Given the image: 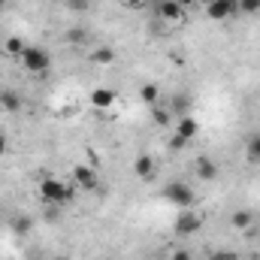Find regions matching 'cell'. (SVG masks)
<instances>
[{
    "label": "cell",
    "instance_id": "cell-24",
    "mask_svg": "<svg viewBox=\"0 0 260 260\" xmlns=\"http://www.w3.org/2000/svg\"><path fill=\"white\" fill-rule=\"evenodd\" d=\"M170 260H194V257H191V251L179 248V251H173V254H170Z\"/></svg>",
    "mask_w": 260,
    "mask_h": 260
},
{
    "label": "cell",
    "instance_id": "cell-20",
    "mask_svg": "<svg viewBox=\"0 0 260 260\" xmlns=\"http://www.w3.org/2000/svg\"><path fill=\"white\" fill-rule=\"evenodd\" d=\"M30 227H34V221H30L27 215H21V218H15V221H12V230H15L18 236H24V233H27Z\"/></svg>",
    "mask_w": 260,
    "mask_h": 260
},
{
    "label": "cell",
    "instance_id": "cell-8",
    "mask_svg": "<svg viewBox=\"0 0 260 260\" xmlns=\"http://www.w3.org/2000/svg\"><path fill=\"white\" fill-rule=\"evenodd\" d=\"M194 170H197V176H200L203 182H215V179H218V164H215L209 154H200V157H197Z\"/></svg>",
    "mask_w": 260,
    "mask_h": 260
},
{
    "label": "cell",
    "instance_id": "cell-16",
    "mask_svg": "<svg viewBox=\"0 0 260 260\" xmlns=\"http://www.w3.org/2000/svg\"><path fill=\"white\" fill-rule=\"evenodd\" d=\"M245 154H248V160L260 164V133H254V136L248 139V145H245Z\"/></svg>",
    "mask_w": 260,
    "mask_h": 260
},
{
    "label": "cell",
    "instance_id": "cell-1",
    "mask_svg": "<svg viewBox=\"0 0 260 260\" xmlns=\"http://www.w3.org/2000/svg\"><path fill=\"white\" fill-rule=\"evenodd\" d=\"M164 200L173 203V206H179V209H194L197 194L188 182H170V185L164 188Z\"/></svg>",
    "mask_w": 260,
    "mask_h": 260
},
{
    "label": "cell",
    "instance_id": "cell-7",
    "mask_svg": "<svg viewBox=\"0 0 260 260\" xmlns=\"http://www.w3.org/2000/svg\"><path fill=\"white\" fill-rule=\"evenodd\" d=\"M73 182H76L79 188H85V191H97L100 176H97V170H94V167L79 164V167H73Z\"/></svg>",
    "mask_w": 260,
    "mask_h": 260
},
{
    "label": "cell",
    "instance_id": "cell-19",
    "mask_svg": "<svg viewBox=\"0 0 260 260\" xmlns=\"http://www.w3.org/2000/svg\"><path fill=\"white\" fill-rule=\"evenodd\" d=\"M6 52H9L12 58H21V52H24V43H21L18 37H9V40H6Z\"/></svg>",
    "mask_w": 260,
    "mask_h": 260
},
{
    "label": "cell",
    "instance_id": "cell-14",
    "mask_svg": "<svg viewBox=\"0 0 260 260\" xmlns=\"http://www.w3.org/2000/svg\"><path fill=\"white\" fill-rule=\"evenodd\" d=\"M251 224H254V215L248 209H239V212L230 215V227H236V230H248Z\"/></svg>",
    "mask_w": 260,
    "mask_h": 260
},
{
    "label": "cell",
    "instance_id": "cell-31",
    "mask_svg": "<svg viewBox=\"0 0 260 260\" xmlns=\"http://www.w3.org/2000/svg\"><path fill=\"white\" fill-rule=\"evenodd\" d=\"M154 260H170V257H154Z\"/></svg>",
    "mask_w": 260,
    "mask_h": 260
},
{
    "label": "cell",
    "instance_id": "cell-6",
    "mask_svg": "<svg viewBox=\"0 0 260 260\" xmlns=\"http://www.w3.org/2000/svg\"><path fill=\"white\" fill-rule=\"evenodd\" d=\"M154 173H157L154 154H148V151L136 154V160H133V176H136V179H142V182H151V179H154Z\"/></svg>",
    "mask_w": 260,
    "mask_h": 260
},
{
    "label": "cell",
    "instance_id": "cell-18",
    "mask_svg": "<svg viewBox=\"0 0 260 260\" xmlns=\"http://www.w3.org/2000/svg\"><path fill=\"white\" fill-rule=\"evenodd\" d=\"M151 118H154V124L167 127V124H170V109H164V106H151Z\"/></svg>",
    "mask_w": 260,
    "mask_h": 260
},
{
    "label": "cell",
    "instance_id": "cell-13",
    "mask_svg": "<svg viewBox=\"0 0 260 260\" xmlns=\"http://www.w3.org/2000/svg\"><path fill=\"white\" fill-rule=\"evenodd\" d=\"M157 97H160V88H157L154 82H142V88H139V100H142L145 106H157Z\"/></svg>",
    "mask_w": 260,
    "mask_h": 260
},
{
    "label": "cell",
    "instance_id": "cell-21",
    "mask_svg": "<svg viewBox=\"0 0 260 260\" xmlns=\"http://www.w3.org/2000/svg\"><path fill=\"white\" fill-rule=\"evenodd\" d=\"M209 260H239V254L230 248H215V251H209Z\"/></svg>",
    "mask_w": 260,
    "mask_h": 260
},
{
    "label": "cell",
    "instance_id": "cell-27",
    "mask_svg": "<svg viewBox=\"0 0 260 260\" xmlns=\"http://www.w3.org/2000/svg\"><path fill=\"white\" fill-rule=\"evenodd\" d=\"M182 145H188V142H185L182 136H173V148H182Z\"/></svg>",
    "mask_w": 260,
    "mask_h": 260
},
{
    "label": "cell",
    "instance_id": "cell-32",
    "mask_svg": "<svg viewBox=\"0 0 260 260\" xmlns=\"http://www.w3.org/2000/svg\"><path fill=\"white\" fill-rule=\"evenodd\" d=\"M52 260H67V257H52Z\"/></svg>",
    "mask_w": 260,
    "mask_h": 260
},
{
    "label": "cell",
    "instance_id": "cell-3",
    "mask_svg": "<svg viewBox=\"0 0 260 260\" xmlns=\"http://www.w3.org/2000/svg\"><path fill=\"white\" fill-rule=\"evenodd\" d=\"M21 67L27 70V73H46L49 67H52V58H49V52L46 49H40V46H24V52H21Z\"/></svg>",
    "mask_w": 260,
    "mask_h": 260
},
{
    "label": "cell",
    "instance_id": "cell-2",
    "mask_svg": "<svg viewBox=\"0 0 260 260\" xmlns=\"http://www.w3.org/2000/svg\"><path fill=\"white\" fill-rule=\"evenodd\" d=\"M40 197L46 203H70V188L58 176H43L40 179Z\"/></svg>",
    "mask_w": 260,
    "mask_h": 260
},
{
    "label": "cell",
    "instance_id": "cell-12",
    "mask_svg": "<svg viewBox=\"0 0 260 260\" xmlns=\"http://www.w3.org/2000/svg\"><path fill=\"white\" fill-rule=\"evenodd\" d=\"M0 109L18 112V109H21V94H18V91H9V88H0Z\"/></svg>",
    "mask_w": 260,
    "mask_h": 260
},
{
    "label": "cell",
    "instance_id": "cell-9",
    "mask_svg": "<svg viewBox=\"0 0 260 260\" xmlns=\"http://www.w3.org/2000/svg\"><path fill=\"white\" fill-rule=\"evenodd\" d=\"M197 133H200V121H197L194 115H182V118L176 121V136H182L185 142L197 139Z\"/></svg>",
    "mask_w": 260,
    "mask_h": 260
},
{
    "label": "cell",
    "instance_id": "cell-5",
    "mask_svg": "<svg viewBox=\"0 0 260 260\" xmlns=\"http://www.w3.org/2000/svg\"><path fill=\"white\" fill-rule=\"evenodd\" d=\"M206 15L212 21H227V18L239 15V0H209L206 3Z\"/></svg>",
    "mask_w": 260,
    "mask_h": 260
},
{
    "label": "cell",
    "instance_id": "cell-28",
    "mask_svg": "<svg viewBox=\"0 0 260 260\" xmlns=\"http://www.w3.org/2000/svg\"><path fill=\"white\" fill-rule=\"evenodd\" d=\"M124 3H127L130 9H136V6H142V3H145V0H124Z\"/></svg>",
    "mask_w": 260,
    "mask_h": 260
},
{
    "label": "cell",
    "instance_id": "cell-26",
    "mask_svg": "<svg viewBox=\"0 0 260 260\" xmlns=\"http://www.w3.org/2000/svg\"><path fill=\"white\" fill-rule=\"evenodd\" d=\"M6 151H9V139H6V136H3V133H0V157H3V154H6Z\"/></svg>",
    "mask_w": 260,
    "mask_h": 260
},
{
    "label": "cell",
    "instance_id": "cell-15",
    "mask_svg": "<svg viewBox=\"0 0 260 260\" xmlns=\"http://www.w3.org/2000/svg\"><path fill=\"white\" fill-rule=\"evenodd\" d=\"M91 61L97 67H109L115 61V52H112V49H94V52H91Z\"/></svg>",
    "mask_w": 260,
    "mask_h": 260
},
{
    "label": "cell",
    "instance_id": "cell-23",
    "mask_svg": "<svg viewBox=\"0 0 260 260\" xmlns=\"http://www.w3.org/2000/svg\"><path fill=\"white\" fill-rule=\"evenodd\" d=\"M85 37H88V34H85V30H79V27H76V30H70V43H85Z\"/></svg>",
    "mask_w": 260,
    "mask_h": 260
},
{
    "label": "cell",
    "instance_id": "cell-25",
    "mask_svg": "<svg viewBox=\"0 0 260 260\" xmlns=\"http://www.w3.org/2000/svg\"><path fill=\"white\" fill-rule=\"evenodd\" d=\"M67 3H70V6H73L76 12H82V9H88V0H67Z\"/></svg>",
    "mask_w": 260,
    "mask_h": 260
},
{
    "label": "cell",
    "instance_id": "cell-29",
    "mask_svg": "<svg viewBox=\"0 0 260 260\" xmlns=\"http://www.w3.org/2000/svg\"><path fill=\"white\" fill-rule=\"evenodd\" d=\"M179 6H191V3H197V0H176Z\"/></svg>",
    "mask_w": 260,
    "mask_h": 260
},
{
    "label": "cell",
    "instance_id": "cell-11",
    "mask_svg": "<svg viewBox=\"0 0 260 260\" xmlns=\"http://www.w3.org/2000/svg\"><path fill=\"white\" fill-rule=\"evenodd\" d=\"M115 103V91H109V88H94L91 91V106L94 109H109Z\"/></svg>",
    "mask_w": 260,
    "mask_h": 260
},
{
    "label": "cell",
    "instance_id": "cell-34",
    "mask_svg": "<svg viewBox=\"0 0 260 260\" xmlns=\"http://www.w3.org/2000/svg\"><path fill=\"white\" fill-rule=\"evenodd\" d=\"M64 3H67V0H64Z\"/></svg>",
    "mask_w": 260,
    "mask_h": 260
},
{
    "label": "cell",
    "instance_id": "cell-33",
    "mask_svg": "<svg viewBox=\"0 0 260 260\" xmlns=\"http://www.w3.org/2000/svg\"><path fill=\"white\" fill-rule=\"evenodd\" d=\"M6 3H15V0H6Z\"/></svg>",
    "mask_w": 260,
    "mask_h": 260
},
{
    "label": "cell",
    "instance_id": "cell-17",
    "mask_svg": "<svg viewBox=\"0 0 260 260\" xmlns=\"http://www.w3.org/2000/svg\"><path fill=\"white\" fill-rule=\"evenodd\" d=\"M188 109H191V100H188V97H179V94H176V97H173V112H176V115L182 118V115H188Z\"/></svg>",
    "mask_w": 260,
    "mask_h": 260
},
{
    "label": "cell",
    "instance_id": "cell-10",
    "mask_svg": "<svg viewBox=\"0 0 260 260\" xmlns=\"http://www.w3.org/2000/svg\"><path fill=\"white\" fill-rule=\"evenodd\" d=\"M157 15H160L164 21H182V18H185V6H179L176 0H164V3L157 6Z\"/></svg>",
    "mask_w": 260,
    "mask_h": 260
},
{
    "label": "cell",
    "instance_id": "cell-30",
    "mask_svg": "<svg viewBox=\"0 0 260 260\" xmlns=\"http://www.w3.org/2000/svg\"><path fill=\"white\" fill-rule=\"evenodd\" d=\"M3 6H6V0H0V12H3Z\"/></svg>",
    "mask_w": 260,
    "mask_h": 260
},
{
    "label": "cell",
    "instance_id": "cell-4",
    "mask_svg": "<svg viewBox=\"0 0 260 260\" xmlns=\"http://www.w3.org/2000/svg\"><path fill=\"white\" fill-rule=\"evenodd\" d=\"M200 227H203V215H200L197 209H182V212H179V218L173 221L176 236H194Z\"/></svg>",
    "mask_w": 260,
    "mask_h": 260
},
{
    "label": "cell",
    "instance_id": "cell-22",
    "mask_svg": "<svg viewBox=\"0 0 260 260\" xmlns=\"http://www.w3.org/2000/svg\"><path fill=\"white\" fill-rule=\"evenodd\" d=\"M239 12H245V15H257L260 12V0H239Z\"/></svg>",
    "mask_w": 260,
    "mask_h": 260
}]
</instances>
